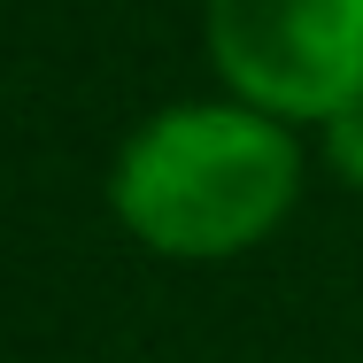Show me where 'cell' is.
<instances>
[{
	"label": "cell",
	"instance_id": "3",
	"mask_svg": "<svg viewBox=\"0 0 363 363\" xmlns=\"http://www.w3.org/2000/svg\"><path fill=\"white\" fill-rule=\"evenodd\" d=\"M333 162H340V178H348V186H363V101L333 116Z\"/></svg>",
	"mask_w": 363,
	"mask_h": 363
},
{
	"label": "cell",
	"instance_id": "2",
	"mask_svg": "<svg viewBox=\"0 0 363 363\" xmlns=\"http://www.w3.org/2000/svg\"><path fill=\"white\" fill-rule=\"evenodd\" d=\"M209 47L247 108L333 124L363 101V0H209Z\"/></svg>",
	"mask_w": 363,
	"mask_h": 363
},
{
	"label": "cell",
	"instance_id": "1",
	"mask_svg": "<svg viewBox=\"0 0 363 363\" xmlns=\"http://www.w3.org/2000/svg\"><path fill=\"white\" fill-rule=\"evenodd\" d=\"M301 162L263 108H170L116 155V217L162 255H232L286 217Z\"/></svg>",
	"mask_w": 363,
	"mask_h": 363
}]
</instances>
